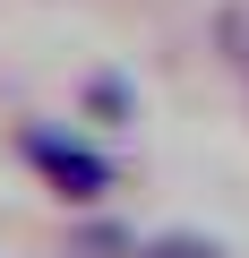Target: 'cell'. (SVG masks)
Wrapping results in <instances>:
<instances>
[{
  "instance_id": "obj_1",
  "label": "cell",
  "mask_w": 249,
  "mask_h": 258,
  "mask_svg": "<svg viewBox=\"0 0 249 258\" xmlns=\"http://www.w3.org/2000/svg\"><path fill=\"white\" fill-rule=\"evenodd\" d=\"M18 155H26V172H35L60 207H103V198L120 189V164H112L103 147L69 138V129H43V120L18 129Z\"/></svg>"
},
{
  "instance_id": "obj_3",
  "label": "cell",
  "mask_w": 249,
  "mask_h": 258,
  "mask_svg": "<svg viewBox=\"0 0 249 258\" xmlns=\"http://www.w3.org/2000/svg\"><path fill=\"white\" fill-rule=\"evenodd\" d=\"M129 249H138V232H129V224H112V215H95V224L69 232V258H129Z\"/></svg>"
},
{
  "instance_id": "obj_2",
  "label": "cell",
  "mask_w": 249,
  "mask_h": 258,
  "mask_svg": "<svg viewBox=\"0 0 249 258\" xmlns=\"http://www.w3.org/2000/svg\"><path fill=\"white\" fill-rule=\"evenodd\" d=\"M77 103H86V120H103V129H129V112H138V86H129V78H112V69H95V78L77 86Z\"/></svg>"
},
{
  "instance_id": "obj_4",
  "label": "cell",
  "mask_w": 249,
  "mask_h": 258,
  "mask_svg": "<svg viewBox=\"0 0 249 258\" xmlns=\"http://www.w3.org/2000/svg\"><path fill=\"white\" fill-rule=\"evenodd\" d=\"M129 258H232V249H223L215 232H189V224H181V232H146Z\"/></svg>"
}]
</instances>
